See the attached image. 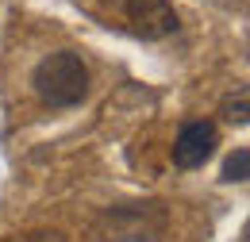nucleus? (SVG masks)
Instances as JSON below:
<instances>
[{"label": "nucleus", "instance_id": "obj_2", "mask_svg": "<svg viewBox=\"0 0 250 242\" xmlns=\"http://www.w3.org/2000/svg\"><path fill=\"white\" fill-rule=\"evenodd\" d=\"M166 212L158 204H127L112 208L96 223V242H162Z\"/></svg>", "mask_w": 250, "mask_h": 242}, {"label": "nucleus", "instance_id": "obj_1", "mask_svg": "<svg viewBox=\"0 0 250 242\" xmlns=\"http://www.w3.org/2000/svg\"><path fill=\"white\" fill-rule=\"evenodd\" d=\"M31 85L42 104L50 108H73L89 96V65L77 50H54L35 65Z\"/></svg>", "mask_w": 250, "mask_h": 242}, {"label": "nucleus", "instance_id": "obj_5", "mask_svg": "<svg viewBox=\"0 0 250 242\" xmlns=\"http://www.w3.org/2000/svg\"><path fill=\"white\" fill-rule=\"evenodd\" d=\"M247 177H250V150L239 146V150L223 161V181H247Z\"/></svg>", "mask_w": 250, "mask_h": 242}, {"label": "nucleus", "instance_id": "obj_6", "mask_svg": "<svg viewBox=\"0 0 250 242\" xmlns=\"http://www.w3.org/2000/svg\"><path fill=\"white\" fill-rule=\"evenodd\" d=\"M223 120L247 127V92H239L235 100H227V104H223Z\"/></svg>", "mask_w": 250, "mask_h": 242}, {"label": "nucleus", "instance_id": "obj_7", "mask_svg": "<svg viewBox=\"0 0 250 242\" xmlns=\"http://www.w3.org/2000/svg\"><path fill=\"white\" fill-rule=\"evenodd\" d=\"M20 242H65L58 231H39V235H27V239H20Z\"/></svg>", "mask_w": 250, "mask_h": 242}, {"label": "nucleus", "instance_id": "obj_3", "mask_svg": "<svg viewBox=\"0 0 250 242\" xmlns=\"http://www.w3.org/2000/svg\"><path fill=\"white\" fill-rule=\"evenodd\" d=\"M216 142H219L216 123H208V120L185 123V127L177 131V139H173V165H177V169H200V165L212 158Z\"/></svg>", "mask_w": 250, "mask_h": 242}, {"label": "nucleus", "instance_id": "obj_4", "mask_svg": "<svg viewBox=\"0 0 250 242\" xmlns=\"http://www.w3.org/2000/svg\"><path fill=\"white\" fill-rule=\"evenodd\" d=\"M124 12L143 39H166L177 31V12L169 0H124Z\"/></svg>", "mask_w": 250, "mask_h": 242}]
</instances>
